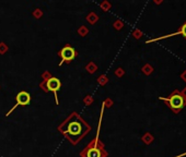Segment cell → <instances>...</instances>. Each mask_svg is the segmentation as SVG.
<instances>
[{"mask_svg":"<svg viewBox=\"0 0 186 157\" xmlns=\"http://www.w3.org/2000/svg\"><path fill=\"white\" fill-rule=\"evenodd\" d=\"M164 100L167 102L169 107H170L175 114H179L181 109L183 108L186 104L184 95L182 93H180L179 91H174L173 94H171L169 98H164Z\"/></svg>","mask_w":186,"mask_h":157,"instance_id":"obj_1","label":"cell"},{"mask_svg":"<svg viewBox=\"0 0 186 157\" xmlns=\"http://www.w3.org/2000/svg\"><path fill=\"white\" fill-rule=\"evenodd\" d=\"M60 81L57 77H51L49 80L46 82V87L48 91H51L55 94V98H56V104H58V97H57V91L60 88Z\"/></svg>","mask_w":186,"mask_h":157,"instance_id":"obj_2","label":"cell"},{"mask_svg":"<svg viewBox=\"0 0 186 157\" xmlns=\"http://www.w3.org/2000/svg\"><path fill=\"white\" fill-rule=\"evenodd\" d=\"M60 57L65 61H71L76 57V50L70 46H66L60 50Z\"/></svg>","mask_w":186,"mask_h":157,"instance_id":"obj_3","label":"cell"},{"mask_svg":"<svg viewBox=\"0 0 186 157\" xmlns=\"http://www.w3.org/2000/svg\"><path fill=\"white\" fill-rule=\"evenodd\" d=\"M30 102H31V95L28 92L22 91L16 95V105L25 106L29 105Z\"/></svg>","mask_w":186,"mask_h":157,"instance_id":"obj_4","label":"cell"},{"mask_svg":"<svg viewBox=\"0 0 186 157\" xmlns=\"http://www.w3.org/2000/svg\"><path fill=\"white\" fill-rule=\"evenodd\" d=\"M67 132L70 135H74V136H77L81 133V125L79 122H71L68 125Z\"/></svg>","mask_w":186,"mask_h":157,"instance_id":"obj_5","label":"cell"},{"mask_svg":"<svg viewBox=\"0 0 186 157\" xmlns=\"http://www.w3.org/2000/svg\"><path fill=\"white\" fill-rule=\"evenodd\" d=\"M88 157H102V153L99 148H91L87 153Z\"/></svg>","mask_w":186,"mask_h":157,"instance_id":"obj_6","label":"cell"},{"mask_svg":"<svg viewBox=\"0 0 186 157\" xmlns=\"http://www.w3.org/2000/svg\"><path fill=\"white\" fill-rule=\"evenodd\" d=\"M180 32L182 33V35H183L184 37H185V38H186V22L184 23L183 25L181 26V29H180Z\"/></svg>","mask_w":186,"mask_h":157,"instance_id":"obj_7","label":"cell"}]
</instances>
